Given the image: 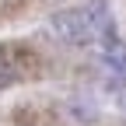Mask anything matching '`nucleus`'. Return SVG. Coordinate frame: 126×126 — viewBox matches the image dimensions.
Masks as SVG:
<instances>
[{
    "instance_id": "nucleus-1",
    "label": "nucleus",
    "mask_w": 126,
    "mask_h": 126,
    "mask_svg": "<svg viewBox=\"0 0 126 126\" xmlns=\"http://www.w3.org/2000/svg\"><path fill=\"white\" fill-rule=\"evenodd\" d=\"M49 28H53L56 39L70 42V46H84V42H91V39H98V18H94V11H84V7L53 14Z\"/></svg>"
},
{
    "instance_id": "nucleus-2",
    "label": "nucleus",
    "mask_w": 126,
    "mask_h": 126,
    "mask_svg": "<svg viewBox=\"0 0 126 126\" xmlns=\"http://www.w3.org/2000/svg\"><path fill=\"white\" fill-rule=\"evenodd\" d=\"M102 53H105V63L112 70L126 74V46L116 39V35H105V46H102Z\"/></svg>"
}]
</instances>
